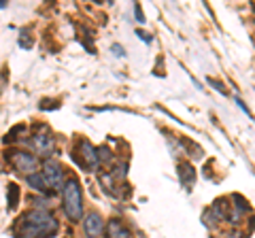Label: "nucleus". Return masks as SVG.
<instances>
[{
  "mask_svg": "<svg viewBox=\"0 0 255 238\" xmlns=\"http://www.w3.org/2000/svg\"><path fill=\"white\" fill-rule=\"evenodd\" d=\"M55 230H58V224L55 219L49 215V213L43 211H30L28 215H23L21 221L15 228V236L17 238H47L53 236Z\"/></svg>",
  "mask_w": 255,
  "mask_h": 238,
  "instance_id": "1",
  "label": "nucleus"
},
{
  "mask_svg": "<svg viewBox=\"0 0 255 238\" xmlns=\"http://www.w3.org/2000/svg\"><path fill=\"white\" fill-rule=\"evenodd\" d=\"M64 194V213L70 221H79L83 217V196H81V187L75 179H70L64 183L62 187Z\"/></svg>",
  "mask_w": 255,
  "mask_h": 238,
  "instance_id": "2",
  "label": "nucleus"
},
{
  "mask_svg": "<svg viewBox=\"0 0 255 238\" xmlns=\"http://www.w3.org/2000/svg\"><path fill=\"white\" fill-rule=\"evenodd\" d=\"M43 179H45V183L53 187V189H62V177H64V168H62V164L58 160H45L43 164Z\"/></svg>",
  "mask_w": 255,
  "mask_h": 238,
  "instance_id": "3",
  "label": "nucleus"
},
{
  "mask_svg": "<svg viewBox=\"0 0 255 238\" xmlns=\"http://www.w3.org/2000/svg\"><path fill=\"white\" fill-rule=\"evenodd\" d=\"M11 162H13V166L19 172L28 174V177H30V174H34L36 168H38V160L32 153H28V151H13L11 153Z\"/></svg>",
  "mask_w": 255,
  "mask_h": 238,
  "instance_id": "4",
  "label": "nucleus"
},
{
  "mask_svg": "<svg viewBox=\"0 0 255 238\" xmlns=\"http://www.w3.org/2000/svg\"><path fill=\"white\" fill-rule=\"evenodd\" d=\"M75 160H79V164L83 166V168H94L96 164H98V155H96V149L92 147L90 140H81L75 151Z\"/></svg>",
  "mask_w": 255,
  "mask_h": 238,
  "instance_id": "5",
  "label": "nucleus"
},
{
  "mask_svg": "<svg viewBox=\"0 0 255 238\" xmlns=\"http://www.w3.org/2000/svg\"><path fill=\"white\" fill-rule=\"evenodd\" d=\"M83 232H85V236H90V238H100L102 232H105V219H102L98 213H90V215H85Z\"/></svg>",
  "mask_w": 255,
  "mask_h": 238,
  "instance_id": "6",
  "label": "nucleus"
},
{
  "mask_svg": "<svg viewBox=\"0 0 255 238\" xmlns=\"http://www.w3.org/2000/svg\"><path fill=\"white\" fill-rule=\"evenodd\" d=\"M32 145L36 147V151L38 153H43V155H49L53 151V147H55V140L49 136V134H36L34 138H32Z\"/></svg>",
  "mask_w": 255,
  "mask_h": 238,
  "instance_id": "7",
  "label": "nucleus"
},
{
  "mask_svg": "<svg viewBox=\"0 0 255 238\" xmlns=\"http://www.w3.org/2000/svg\"><path fill=\"white\" fill-rule=\"evenodd\" d=\"M109 238H132V236H130V230H128L124 224L111 221L109 224Z\"/></svg>",
  "mask_w": 255,
  "mask_h": 238,
  "instance_id": "8",
  "label": "nucleus"
},
{
  "mask_svg": "<svg viewBox=\"0 0 255 238\" xmlns=\"http://www.w3.org/2000/svg\"><path fill=\"white\" fill-rule=\"evenodd\" d=\"M28 183L34 187L36 192H45V187H47V183H45V179H43V174H41V172L30 174V177H28Z\"/></svg>",
  "mask_w": 255,
  "mask_h": 238,
  "instance_id": "9",
  "label": "nucleus"
},
{
  "mask_svg": "<svg viewBox=\"0 0 255 238\" xmlns=\"http://www.w3.org/2000/svg\"><path fill=\"white\" fill-rule=\"evenodd\" d=\"M17 198H19V189L17 185H9V209H15L17 206Z\"/></svg>",
  "mask_w": 255,
  "mask_h": 238,
  "instance_id": "10",
  "label": "nucleus"
},
{
  "mask_svg": "<svg viewBox=\"0 0 255 238\" xmlns=\"http://www.w3.org/2000/svg\"><path fill=\"white\" fill-rule=\"evenodd\" d=\"M113 51H115V55H119V58H122V55H124V47H122V45H113Z\"/></svg>",
  "mask_w": 255,
  "mask_h": 238,
  "instance_id": "11",
  "label": "nucleus"
},
{
  "mask_svg": "<svg viewBox=\"0 0 255 238\" xmlns=\"http://www.w3.org/2000/svg\"><path fill=\"white\" fill-rule=\"evenodd\" d=\"M134 11H136V17H138V21H145V17H142V13H140V6H138V4L134 6Z\"/></svg>",
  "mask_w": 255,
  "mask_h": 238,
  "instance_id": "12",
  "label": "nucleus"
},
{
  "mask_svg": "<svg viewBox=\"0 0 255 238\" xmlns=\"http://www.w3.org/2000/svg\"><path fill=\"white\" fill-rule=\"evenodd\" d=\"M230 238H247V236H245V234H241V232H234V234L230 236Z\"/></svg>",
  "mask_w": 255,
  "mask_h": 238,
  "instance_id": "13",
  "label": "nucleus"
}]
</instances>
